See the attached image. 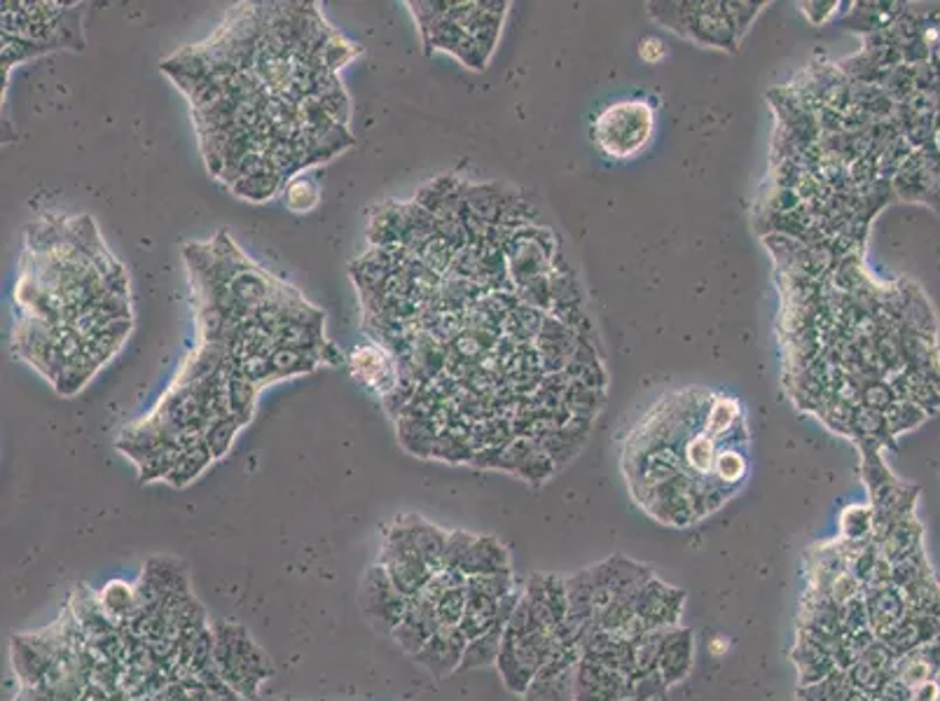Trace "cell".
I'll return each instance as SVG.
<instances>
[{
  "mask_svg": "<svg viewBox=\"0 0 940 701\" xmlns=\"http://www.w3.org/2000/svg\"><path fill=\"white\" fill-rule=\"evenodd\" d=\"M211 460H213V454L209 447H206V442L197 444L193 450H185L179 458L176 468H173L171 475L167 477V482L173 487H185L193 482L195 477L211 464Z\"/></svg>",
  "mask_w": 940,
  "mask_h": 701,
  "instance_id": "cb8c5ba5",
  "label": "cell"
},
{
  "mask_svg": "<svg viewBox=\"0 0 940 701\" xmlns=\"http://www.w3.org/2000/svg\"><path fill=\"white\" fill-rule=\"evenodd\" d=\"M361 611L375 631L391 636L407 613L410 599L393 585L384 566H370L361 580Z\"/></svg>",
  "mask_w": 940,
  "mask_h": 701,
  "instance_id": "ba28073f",
  "label": "cell"
},
{
  "mask_svg": "<svg viewBox=\"0 0 940 701\" xmlns=\"http://www.w3.org/2000/svg\"><path fill=\"white\" fill-rule=\"evenodd\" d=\"M242 426H246V423L239 417H234V414H230V417H220V419L209 423V428L204 430V442H206V447L211 450L213 458H222L228 454L230 444L236 435V430Z\"/></svg>",
  "mask_w": 940,
  "mask_h": 701,
  "instance_id": "d4e9b609",
  "label": "cell"
},
{
  "mask_svg": "<svg viewBox=\"0 0 940 701\" xmlns=\"http://www.w3.org/2000/svg\"><path fill=\"white\" fill-rule=\"evenodd\" d=\"M405 524L412 533L414 545H417L419 554L424 556V562L431 566L434 573L442 570V554H444V543H448V533L419 517H405Z\"/></svg>",
  "mask_w": 940,
  "mask_h": 701,
  "instance_id": "d6986e66",
  "label": "cell"
},
{
  "mask_svg": "<svg viewBox=\"0 0 940 701\" xmlns=\"http://www.w3.org/2000/svg\"><path fill=\"white\" fill-rule=\"evenodd\" d=\"M524 597H527L536 617L548 629L560 631L569 623L566 582H560L557 578L534 576L527 589H524Z\"/></svg>",
  "mask_w": 940,
  "mask_h": 701,
  "instance_id": "4fadbf2b",
  "label": "cell"
},
{
  "mask_svg": "<svg viewBox=\"0 0 940 701\" xmlns=\"http://www.w3.org/2000/svg\"><path fill=\"white\" fill-rule=\"evenodd\" d=\"M349 368L365 389L387 395L398 386L395 360L384 346L365 344L349 354Z\"/></svg>",
  "mask_w": 940,
  "mask_h": 701,
  "instance_id": "30bf717a",
  "label": "cell"
},
{
  "mask_svg": "<svg viewBox=\"0 0 940 701\" xmlns=\"http://www.w3.org/2000/svg\"><path fill=\"white\" fill-rule=\"evenodd\" d=\"M589 134L603 157L618 162L634 159L656 136V108L644 99L613 101L599 110Z\"/></svg>",
  "mask_w": 940,
  "mask_h": 701,
  "instance_id": "277c9868",
  "label": "cell"
},
{
  "mask_svg": "<svg viewBox=\"0 0 940 701\" xmlns=\"http://www.w3.org/2000/svg\"><path fill=\"white\" fill-rule=\"evenodd\" d=\"M434 605L440 619V627H459L466 608V587H459L448 594H442Z\"/></svg>",
  "mask_w": 940,
  "mask_h": 701,
  "instance_id": "d6a6232c",
  "label": "cell"
},
{
  "mask_svg": "<svg viewBox=\"0 0 940 701\" xmlns=\"http://www.w3.org/2000/svg\"><path fill=\"white\" fill-rule=\"evenodd\" d=\"M639 54H642V59H644L646 63H658L660 59H664L667 47H664V42H662L660 38L648 36V38H644V40H642V45H639Z\"/></svg>",
  "mask_w": 940,
  "mask_h": 701,
  "instance_id": "d590c367",
  "label": "cell"
},
{
  "mask_svg": "<svg viewBox=\"0 0 940 701\" xmlns=\"http://www.w3.org/2000/svg\"><path fill=\"white\" fill-rule=\"evenodd\" d=\"M213 641V666L220 678L234 692L253 699L258 694L260 682L269 676V660L236 625H218Z\"/></svg>",
  "mask_w": 940,
  "mask_h": 701,
  "instance_id": "5b68a950",
  "label": "cell"
},
{
  "mask_svg": "<svg viewBox=\"0 0 940 701\" xmlns=\"http://www.w3.org/2000/svg\"><path fill=\"white\" fill-rule=\"evenodd\" d=\"M625 697H630V688L623 672L589 660L576 666L573 701H623Z\"/></svg>",
  "mask_w": 940,
  "mask_h": 701,
  "instance_id": "9c48e42d",
  "label": "cell"
},
{
  "mask_svg": "<svg viewBox=\"0 0 940 701\" xmlns=\"http://www.w3.org/2000/svg\"><path fill=\"white\" fill-rule=\"evenodd\" d=\"M650 17L697 45L737 52L760 3H656Z\"/></svg>",
  "mask_w": 940,
  "mask_h": 701,
  "instance_id": "3957f363",
  "label": "cell"
},
{
  "mask_svg": "<svg viewBox=\"0 0 940 701\" xmlns=\"http://www.w3.org/2000/svg\"><path fill=\"white\" fill-rule=\"evenodd\" d=\"M466 589L475 594H483L489 599H503L505 594L513 592V578L510 573H487V576H473L466 580Z\"/></svg>",
  "mask_w": 940,
  "mask_h": 701,
  "instance_id": "1f68e13d",
  "label": "cell"
},
{
  "mask_svg": "<svg viewBox=\"0 0 940 701\" xmlns=\"http://www.w3.org/2000/svg\"><path fill=\"white\" fill-rule=\"evenodd\" d=\"M634 499L667 524L721 507L748 475V421L735 395L686 386L658 397L625 440Z\"/></svg>",
  "mask_w": 940,
  "mask_h": 701,
  "instance_id": "7a4b0ae2",
  "label": "cell"
},
{
  "mask_svg": "<svg viewBox=\"0 0 940 701\" xmlns=\"http://www.w3.org/2000/svg\"><path fill=\"white\" fill-rule=\"evenodd\" d=\"M52 52L50 45L45 42H36V40H26V38H17V36H5L3 34V73L10 71L14 63L34 59L38 54Z\"/></svg>",
  "mask_w": 940,
  "mask_h": 701,
  "instance_id": "83f0119b",
  "label": "cell"
},
{
  "mask_svg": "<svg viewBox=\"0 0 940 701\" xmlns=\"http://www.w3.org/2000/svg\"><path fill=\"white\" fill-rule=\"evenodd\" d=\"M503 634H505L503 627H493L491 631L468 641L459 672H471V668H483L489 664H497L501 645H503Z\"/></svg>",
  "mask_w": 940,
  "mask_h": 701,
  "instance_id": "44dd1931",
  "label": "cell"
},
{
  "mask_svg": "<svg viewBox=\"0 0 940 701\" xmlns=\"http://www.w3.org/2000/svg\"><path fill=\"white\" fill-rule=\"evenodd\" d=\"M459 248H454L448 238H442V236H434L431 242H428L422 250H419V255L417 258L431 269V272H436V274H440V276H444L450 272V267H452V260H454V253H456Z\"/></svg>",
  "mask_w": 940,
  "mask_h": 701,
  "instance_id": "f1b7e54d",
  "label": "cell"
},
{
  "mask_svg": "<svg viewBox=\"0 0 940 701\" xmlns=\"http://www.w3.org/2000/svg\"><path fill=\"white\" fill-rule=\"evenodd\" d=\"M230 389H232V414L244 423H248L255 409V395H258L260 386L251 384L248 379L239 374H230Z\"/></svg>",
  "mask_w": 940,
  "mask_h": 701,
  "instance_id": "4dcf8cb0",
  "label": "cell"
},
{
  "mask_svg": "<svg viewBox=\"0 0 940 701\" xmlns=\"http://www.w3.org/2000/svg\"><path fill=\"white\" fill-rule=\"evenodd\" d=\"M101 605L110 619H132L138 611L136 589L120 580L108 582L101 594Z\"/></svg>",
  "mask_w": 940,
  "mask_h": 701,
  "instance_id": "7402d4cb",
  "label": "cell"
},
{
  "mask_svg": "<svg viewBox=\"0 0 940 701\" xmlns=\"http://www.w3.org/2000/svg\"><path fill=\"white\" fill-rule=\"evenodd\" d=\"M269 362H272V384H274V381H281L285 377L312 372L316 365L321 362V354H318V350L277 346L272 354H269Z\"/></svg>",
  "mask_w": 940,
  "mask_h": 701,
  "instance_id": "ffe728a7",
  "label": "cell"
},
{
  "mask_svg": "<svg viewBox=\"0 0 940 701\" xmlns=\"http://www.w3.org/2000/svg\"><path fill=\"white\" fill-rule=\"evenodd\" d=\"M318 197H321V189H318L312 179H291L283 187L285 206H289L293 213L312 211L318 204Z\"/></svg>",
  "mask_w": 940,
  "mask_h": 701,
  "instance_id": "4316f807",
  "label": "cell"
},
{
  "mask_svg": "<svg viewBox=\"0 0 940 701\" xmlns=\"http://www.w3.org/2000/svg\"><path fill=\"white\" fill-rule=\"evenodd\" d=\"M438 631H440V619L436 613V605L419 594L410 599L407 613L401 619V625H398L395 631L391 634V639L401 645L407 655L414 657Z\"/></svg>",
  "mask_w": 940,
  "mask_h": 701,
  "instance_id": "8fae6325",
  "label": "cell"
},
{
  "mask_svg": "<svg viewBox=\"0 0 940 701\" xmlns=\"http://www.w3.org/2000/svg\"><path fill=\"white\" fill-rule=\"evenodd\" d=\"M493 627H503L499 617V601L475 594L471 589H466V608H464V617H461L459 623L461 634H464L468 641H473L477 636L491 631Z\"/></svg>",
  "mask_w": 940,
  "mask_h": 701,
  "instance_id": "ac0fdd59",
  "label": "cell"
},
{
  "mask_svg": "<svg viewBox=\"0 0 940 701\" xmlns=\"http://www.w3.org/2000/svg\"><path fill=\"white\" fill-rule=\"evenodd\" d=\"M358 54L356 45H349L340 34H332L326 50H323V59H326V69L330 73H334L338 69H342L346 61H352Z\"/></svg>",
  "mask_w": 940,
  "mask_h": 701,
  "instance_id": "e575fe53",
  "label": "cell"
},
{
  "mask_svg": "<svg viewBox=\"0 0 940 701\" xmlns=\"http://www.w3.org/2000/svg\"><path fill=\"white\" fill-rule=\"evenodd\" d=\"M181 454H183V450L179 447V444H164V447H159L155 454H150L141 464V482L159 480V477H164L167 480L171 470L176 468Z\"/></svg>",
  "mask_w": 940,
  "mask_h": 701,
  "instance_id": "484cf974",
  "label": "cell"
},
{
  "mask_svg": "<svg viewBox=\"0 0 940 701\" xmlns=\"http://www.w3.org/2000/svg\"><path fill=\"white\" fill-rule=\"evenodd\" d=\"M407 234V218L403 204H384L373 211L368 236L373 246H403Z\"/></svg>",
  "mask_w": 940,
  "mask_h": 701,
  "instance_id": "e0dca14e",
  "label": "cell"
},
{
  "mask_svg": "<svg viewBox=\"0 0 940 701\" xmlns=\"http://www.w3.org/2000/svg\"><path fill=\"white\" fill-rule=\"evenodd\" d=\"M693 666V636L686 629H662L658 648V672L664 685H674L688 676Z\"/></svg>",
  "mask_w": 940,
  "mask_h": 701,
  "instance_id": "9a60e30c",
  "label": "cell"
},
{
  "mask_svg": "<svg viewBox=\"0 0 940 701\" xmlns=\"http://www.w3.org/2000/svg\"><path fill=\"white\" fill-rule=\"evenodd\" d=\"M459 570L464 573L466 578L487 576V573H510V556L497 538L480 536L473 540L466 559L461 562Z\"/></svg>",
  "mask_w": 940,
  "mask_h": 701,
  "instance_id": "2e32d148",
  "label": "cell"
},
{
  "mask_svg": "<svg viewBox=\"0 0 940 701\" xmlns=\"http://www.w3.org/2000/svg\"><path fill=\"white\" fill-rule=\"evenodd\" d=\"M475 536L466 533V531H454L448 533V543H444V554H442V568L448 570H459L461 562L466 559V554L473 545Z\"/></svg>",
  "mask_w": 940,
  "mask_h": 701,
  "instance_id": "836d02e7",
  "label": "cell"
},
{
  "mask_svg": "<svg viewBox=\"0 0 940 701\" xmlns=\"http://www.w3.org/2000/svg\"><path fill=\"white\" fill-rule=\"evenodd\" d=\"M554 631L548 627H534L529 631L503 634V645L499 652V674L510 692L524 694L540 668L546 666L554 650Z\"/></svg>",
  "mask_w": 940,
  "mask_h": 701,
  "instance_id": "8992f818",
  "label": "cell"
},
{
  "mask_svg": "<svg viewBox=\"0 0 940 701\" xmlns=\"http://www.w3.org/2000/svg\"><path fill=\"white\" fill-rule=\"evenodd\" d=\"M279 281L255 267L251 260L236 269V274L230 279V291L236 299V307L244 318L258 313L269 299H272Z\"/></svg>",
  "mask_w": 940,
  "mask_h": 701,
  "instance_id": "5bb4252c",
  "label": "cell"
},
{
  "mask_svg": "<svg viewBox=\"0 0 940 701\" xmlns=\"http://www.w3.org/2000/svg\"><path fill=\"white\" fill-rule=\"evenodd\" d=\"M379 566H384L393 585L401 589L407 599L419 597L428 580L436 576L431 566L424 562L417 545H414L405 519L395 521L389 529L384 538V548H381Z\"/></svg>",
  "mask_w": 940,
  "mask_h": 701,
  "instance_id": "52a82bcc",
  "label": "cell"
},
{
  "mask_svg": "<svg viewBox=\"0 0 940 701\" xmlns=\"http://www.w3.org/2000/svg\"><path fill=\"white\" fill-rule=\"evenodd\" d=\"M459 179H454V175H438V179H434L431 183H426L419 193H417V201L422 209H426V211H431V213H436L440 206H442V201L448 199L454 189L459 187Z\"/></svg>",
  "mask_w": 940,
  "mask_h": 701,
  "instance_id": "f546056e",
  "label": "cell"
},
{
  "mask_svg": "<svg viewBox=\"0 0 940 701\" xmlns=\"http://www.w3.org/2000/svg\"><path fill=\"white\" fill-rule=\"evenodd\" d=\"M468 645V639L461 634L459 627H440V631L428 641L422 652H417L412 660L422 664L426 672H431L436 678H444L454 674L464 660V650Z\"/></svg>",
  "mask_w": 940,
  "mask_h": 701,
  "instance_id": "7c38bea8",
  "label": "cell"
},
{
  "mask_svg": "<svg viewBox=\"0 0 940 701\" xmlns=\"http://www.w3.org/2000/svg\"><path fill=\"white\" fill-rule=\"evenodd\" d=\"M847 267L850 255H840L817 291L789 274L791 305L782 311L786 386L811 409L831 381L842 393L826 423H833L838 407H847L844 433L862 428L875 438L896 435L940 409L933 313L919 288L905 291L901 283L887 291Z\"/></svg>",
  "mask_w": 940,
  "mask_h": 701,
  "instance_id": "6da1fadb",
  "label": "cell"
},
{
  "mask_svg": "<svg viewBox=\"0 0 940 701\" xmlns=\"http://www.w3.org/2000/svg\"><path fill=\"white\" fill-rule=\"evenodd\" d=\"M230 187H232V193L239 195V197L253 199V201H263V199H269V197L279 195L281 189L285 187V181L281 179V175L274 169H269L267 173L251 175V179H239Z\"/></svg>",
  "mask_w": 940,
  "mask_h": 701,
  "instance_id": "603a6c76",
  "label": "cell"
}]
</instances>
